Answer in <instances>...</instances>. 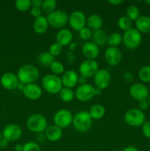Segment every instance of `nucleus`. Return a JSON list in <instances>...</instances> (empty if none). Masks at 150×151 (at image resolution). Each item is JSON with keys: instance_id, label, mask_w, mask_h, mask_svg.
<instances>
[{"instance_id": "nucleus-1", "label": "nucleus", "mask_w": 150, "mask_h": 151, "mask_svg": "<svg viewBox=\"0 0 150 151\" xmlns=\"http://www.w3.org/2000/svg\"><path fill=\"white\" fill-rule=\"evenodd\" d=\"M39 71L38 68L32 64H24L21 66L17 72L19 82L27 85L34 83L39 78Z\"/></svg>"}, {"instance_id": "nucleus-2", "label": "nucleus", "mask_w": 150, "mask_h": 151, "mask_svg": "<svg viewBox=\"0 0 150 151\" xmlns=\"http://www.w3.org/2000/svg\"><path fill=\"white\" fill-rule=\"evenodd\" d=\"M74 127L77 131L85 133L91 129L93 124V119L87 111H80L73 116Z\"/></svg>"}, {"instance_id": "nucleus-3", "label": "nucleus", "mask_w": 150, "mask_h": 151, "mask_svg": "<svg viewBox=\"0 0 150 151\" xmlns=\"http://www.w3.org/2000/svg\"><path fill=\"white\" fill-rule=\"evenodd\" d=\"M26 125L31 132L35 134H42L43 132H45L48 127V122L44 115L34 114L27 118Z\"/></svg>"}, {"instance_id": "nucleus-4", "label": "nucleus", "mask_w": 150, "mask_h": 151, "mask_svg": "<svg viewBox=\"0 0 150 151\" xmlns=\"http://www.w3.org/2000/svg\"><path fill=\"white\" fill-rule=\"evenodd\" d=\"M42 86L43 88L49 94H59L63 88L61 78L53 74L45 75L42 79Z\"/></svg>"}, {"instance_id": "nucleus-5", "label": "nucleus", "mask_w": 150, "mask_h": 151, "mask_svg": "<svg viewBox=\"0 0 150 151\" xmlns=\"http://www.w3.org/2000/svg\"><path fill=\"white\" fill-rule=\"evenodd\" d=\"M142 41L141 33L136 28H131L124 32L122 35V42L125 47L129 50H135L138 48Z\"/></svg>"}, {"instance_id": "nucleus-6", "label": "nucleus", "mask_w": 150, "mask_h": 151, "mask_svg": "<svg viewBox=\"0 0 150 151\" xmlns=\"http://www.w3.org/2000/svg\"><path fill=\"white\" fill-rule=\"evenodd\" d=\"M124 119L128 125L132 127L142 126L146 122L145 114L138 109H130L126 111Z\"/></svg>"}, {"instance_id": "nucleus-7", "label": "nucleus", "mask_w": 150, "mask_h": 151, "mask_svg": "<svg viewBox=\"0 0 150 151\" xmlns=\"http://www.w3.org/2000/svg\"><path fill=\"white\" fill-rule=\"evenodd\" d=\"M49 25L56 29H63L69 22V16L66 12L63 10H55L46 16Z\"/></svg>"}, {"instance_id": "nucleus-8", "label": "nucleus", "mask_w": 150, "mask_h": 151, "mask_svg": "<svg viewBox=\"0 0 150 151\" xmlns=\"http://www.w3.org/2000/svg\"><path fill=\"white\" fill-rule=\"evenodd\" d=\"M53 120L54 125L63 129L68 128L72 123L73 116L70 111L67 109H60L54 114Z\"/></svg>"}, {"instance_id": "nucleus-9", "label": "nucleus", "mask_w": 150, "mask_h": 151, "mask_svg": "<svg viewBox=\"0 0 150 151\" xmlns=\"http://www.w3.org/2000/svg\"><path fill=\"white\" fill-rule=\"evenodd\" d=\"M99 63L95 60H84L79 66V72L80 75L85 77L87 79L92 78L99 70Z\"/></svg>"}, {"instance_id": "nucleus-10", "label": "nucleus", "mask_w": 150, "mask_h": 151, "mask_svg": "<svg viewBox=\"0 0 150 151\" xmlns=\"http://www.w3.org/2000/svg\"><path fill=\"white\" fill-rule=\"evenodd\" d=\"M94 88H95L89 83L79 86L74 92L75 97L82 103L90 101L95 96Z\"/></svg>"}, {"instance_id": "nucleus-11", "label": "nucleus", "mask_w": 150, "mask_h": 151, "mask_svg": "<svg viewBox=\"0 0 150 151\" xmlns=\"http://www.w3.org/2000/svg\"><path fill=\"white\" fill-rule=\"evenodd\" d=\"M129 94L131 97L138 102L147 100L149 95V91L146 85L141 83L132 84L129 88Z\"/></svg>"}, {"instance_id": "nucleus-12", "label": "nucleus", "mask_w": 150, "mask_h": 151, "mask_svg": "<svg viewBox=\"0 0 150 151\" xmlns=\"http://www.w3.org/2000/svg\"><path fill=\"white\" fill-rule=\"evenodd\" d=\"M3 138L8 142H15L19 140L22 136V130L17 124L11 123L6 125L2 131Z\"/></svg>"}, {"instance_id": "nucleus-13", "label": "nucleus", "mask_w": 150, "mask_h": 151, "mask_svg": "<svg viewBox=\"0 0 150 151\" xmlns=\"http://www.w3.org/2000/svg\"><path fill=\"white\" fill-rule=\"evenodd\" d=\"M104 59L106 63L110 66H118L122 60L121 51L118 47H107L104 52Z\"/></svg>"}, {"instance_id": "nucleus-14", "label": "nucleus", "mask_w": 150, "mask_h": 151, "mask_svg": "<svg viewBox=\"0 0 150 151\" xmlns=\"http://www.w3.org/2000/svg\"><path fill=\"white\" fill-rule=\"evenodd\" d=\"M69 22L70 27L76 32H79L81 29L85 27L86 24V18L84 13L79 10L72 12L69 16Z\"/></svg>"}, {"instance_id": "nucleus-15", "label": "nucleus", "mask_w": 150, "mask_h": 151, "mask_svg": "<svg viewBox=\"0 0 150 151\" xmlns=\"http://www.w3.org/2000/svg\"><path fill=\"white\" fill-rule=\"evenodd\" d=\"M94 83L97 88L103 90L107 88L111 83V75L110 72L104 69H99L94 76Z\"/></svg>"}, {"instance_id": "nucleus-16", "label": "nucleus", "mask_w": 150, "mask_h": 151, "mask_svg": "<svg viewBox=\"0 0 150 151\" xmlns=\"http://www.w3.org/2000/svg\"><path fill=\"white\" fill-rule=\"evenodd\" d=\"M0 82L3 88L9 91H12L17 88L19 81L18 79L17 75L15 74L12 72H5L1 75Z\"/></svg>"}, {"instance_id": "nucleus-17", "label": "nucleus", "mask_w": 150, "mask_h": 151, "mask_svg": "<svg viewBox=\"0 0 150 151\" xmlns=\"http://www.w3.org/2000/svg\"><path fill=\"white\" fill-rule=\"evenodd\" d=\"M24 95L30 100H37L42 95V88L35 83L25 85L23 91Z\"/></svg>"}, {"instance_id": "nucleus-18", "label": "nucleus", "mask_w": 150, "mask_h": 151, "mask_svg": "<svg viewBox=\"0 0 150 151\" xmlns=\"http://www.w3.org/2000/svg\"><path fill=\"white\" fill-rule=\"evenodd\" d=\"M82 53L88 60H94L99 54V48L95 43L88 41L82 47Z\"/></svg>"}, {"instance_id": "nucleus-19", "label": "nucleus", "mask_w": 150, "mask_h": 151, "mask_svg": "<svg viewBox=\"0 0 150 151\" xmlns=\"http://www.w3.org/2000/svg\"><path fill=\"white\" fill-rule=\"evenodd\" d=\"M78 75L75 71L68 70L63 72L61 78L62 84L66 88H72L78 83Z\"/></svg>"}, {"instance_id": "nucleus-20", "label": "nucleus", "mask_w": 150, "mask_h": 151, "mask_svg": "<svg viewBox=\"0 0 150 151\" xmlns=\"http://www.w3.org/2000/svg\"><path fill=\"white\" fill-rule=\"evenodd\" d=\"M45 137L50 142H57L63 137V130L57 125H52L47 127L44 132Z\"/></svg>"}, {"instance_id": "nucleus-21", "label": "nucleus", "mask_w": 150, "mask_h": 151, "mask_svg": "<svg viewBox=\"0 0 150 151\" xmlns=\"http://www.w3.org/2000/svg\"><path fill=\"white\" fill-rule=\"evenodd\" d=\"M73 35L69 29L63 28L60 29L56 34V42L58 43L62 47L68 46L72 42Z\"/></svg>"}, {"instance_id": "nucleus-22", "label": "nucleus", "mask_w": 150, "mask_h": 151, "mask_svg": "<svg viewBox=\"0 0 150 151\" xmlns=\"http://www.w3.org/2000/svg\"><path fill=\"white\" fill-rule=\"evenodd\" d=\"M49 22L47 21L46 17L44 16H41L40 17L35 19L33 23V29L37 34H44L46 32L49 27Z\"/></svg>"}, {"instance_id": "nucleus-23", "label": "nucleus", "mask_w": 150, "mask_h": 151, "mask_svg": "<svg viewBox=\"0 0 150 151\" xmlns=\"http://www.w3.org/2000/svg\"><path fill=\"white\" fill-rule=\"evenodd\" d=\"M136 29L141 33L150 32V16H141L135 21Z\"/></svg>"}, {"instance_id": "nucleus-24", "label": "nucleus", "mask_w": 150, "mask_h": 151, "mask_svg": "<svg viewBox=\"0 0 150 151\" xmlns=\"http://www.w3.org/2000/svg\"><path fill=\"white\" fill-rule=\"evenodd\" d=\"M108 34L107 33L104 29H99L93 32L92 38L94 39V43H95L98 47L99 46H104L107 44V38Z\"/></svg>"}, {"instance_id": "nucleus-25", "label": "nucleus", "mask_w": 150, "mask_h": 151, "mask_svg": "<svg viewBox=\"0 0 150 151\" xmlns=\"http://www.w3.org/2000/svg\"><path fill=\"white\" fill-rule=\"evenodd\" d=\"M86 23L88 24V27H89L91 30H97L101 28L102 26V19L101 16L97 14H93L88 16L86 20Z\"/></svg>"}, {"instance_id": "nucleus-26", "label": "nucleus", "mask_w": 150, "mask_h": 151, "mask_svg": "<svg viewBox=\"0 0 150 151\" xmlns=\"http://www.w3.org/2000/svg\"><path fill=\"white\" fill-rule=\"evenodd\" d=\"M89 114L92 119H100L105 114V109L101 104H95L91 107L89 110Z\"/></svg>"}, {"instance_id": "nucleus-27", "label": "nucleus", "mask_w": 150, "mask_h": 151, "mask_svg": "<svg viewBox=\"0 0 150 151\" xmlns=\"http://www.w3.org/2000/svg\"><path fill=\"white\" fill-rule=\"evenodd\" d=\"M60 100L64 103H70L74 100L75 97L74 92L71 88L63 87L60 91L59 92Z\"/></svg>"}, {"instance_id": "nucleus-28", "label": "nucleus", "mask_w": 150, "mask_h": 151, "mask_svg": "<svg viewBox=\"0 0 150 151\" xmlns=\"http://www.w3.org/2000/svg\"><path fill=\"white\" fill-rule=\"evenodd\" d=\"M38 63L43 66H49V67L51 63L54 61V57L51 55L49 52H44L41 53L38 56Z\"/></svg>"}, {"instance_id": "nucleus-29", "label": "nucleus", "mask_w": 150, "mask_h": 151, "mask_svg": "<svg viewBox=\"0 0 150 151\" xmlns=\"http://www.w3.org/2000/svg\"><path fill=\"white\" fill-rule=\"evenodd\" d=\"M122 42V35L119 32H113L108 35L107 44L109 47H117Z\"/></svg>"}, {"instance_id": "nucleus-30", "label": "nucleus", "mask_w": 150, "mask_h": 151, "mask_svg": "<svg viewBox=\"0 0 150 151\" xmlns=\"http://www.w3.org/2000/svg\"><path fill=\"white\" fill-rule=\"evenodd\" d=\"M56 6H57V1L55 0H44L43 1L41 10L45 13L50 14L55 10Z\"/></svg>"}, {"instance_id": "nucleus-31", "label": "nucleus", "mask_w": 150, "mask_h": 151, "mask_svg": "<svg viewBox=\"0 0 150 151\" xmlns=\"http://www.w3.org/2000/svg\"><path fill=\"white\" fill-rule=\"evenodd\" d=\"M138 78L142 82L150 83V65L141 68L138 72Z\"/></svg>"}, {"instance_id": "nucleus-32", "label": "nucleus", "mask_w": 150, "mask_h": 151, "mask_svg": "<svg viewBox=\"0 0 150 151\" xmlns=\"http://www.w3.org/2000/svg\"><path fill=\"white\" fill-rule=\"evenodd\" d=\"M126 17L129 18L131 21H136L140 17V10L138 7L135 5H130L126 9Z\"/></svg>"}, {"instance_id": "nucleus-33", "label": "nucleus", "mask_w": 150, "mask_h": 151, "mask_svg": "<svg viewBox=\"0 0 150 151\" xmlns=\"http://www.w3.org/2000/svg\"><path fill=\"white\" fill-rule=\"evenodd\" d=\"M132 21H131L129 18L126 17V16H121V17L119 18V20H118V26H119V27L120 28L121 30L126 32L128 29L132 28Z\"/></svg>"}, {"instance_id": "nucleus-34", "label": "nucleus", "mask_w": 150, "mask_h": 151, "mask_svg": "<svg viewBox=\"0 0 150 151\" xmlns=\"http://www.w3.org/2000/svg\"><path fill=\"white\" fill-rule=\"evenodd\" d=\"M16 8L20 12H26L32 7L30 0H18L15 2Z\"/></svg>"}, {"instance_id": "nucleus-35", "label": "nucleus", "mask_w": 150, "mask_h": 151, "mask_svg": "<svg viewBox=\"0 0 150 151\" xmlns=\"http://www.w3.org/2000/svg\"><path fill=\"white\" fill-rule=\"evenodd\" d=\"M49 68L53 75H60V74H63V72H64V66H63V63H60V61L54 60L51 63V66H49Z\"/></svg>"}, {"instance_id": "nucleus-36", "label": "nucleus", "mask_w": 150, "mask_h": 151, "mask_svg": "<svg viewBox=\"0 0 150 151\" xmlns=\"http://www.w3.org/2000/svg\"><path fill=\"white\" fill-rule=\"evenodd\" d=\"M62 50H63V47H62L60 44H59L58 43L54 42L50 45L49 52L51 55L55 57V56L59 55L61 53Z\"/></svg>"}, {"instance_id": "nucleus-37", "label": "nucleus", "mask_w": 150, "mask_h": 151, "mask_svg": "<svg viewBox=\"0 0 150 151\" xmlns=\"http://www.w3.org/2000/svg\"><path fill=\"white\" fill-rule=\"evenodd\" d=\"M23 151H41L39 145L34 142H28L23 145Z\"/></svg>"}, {"instance_id": "nucleus-38", "label": "nucleus", "mask_w": 150, "mask_h": 151, "mask_svg": "<svg viewBox=\"0 0 150 151\" xmlns=\"http://www.w3.org/2000/svg\"><path fill=\"white\" fill-rule=\"evenodd\" d=\"M79 37L82 39L87 41V40H89L90 38H92L93 31L88 27H85L82 29H81V30H79Z\"/></svg>"}, {"instance_id": "nucleus-39", "label": "nucleus", "mask_w": 150, "mask_h": 151, "mask_svg": "<svg viewBox=\"0 0 150 151\" xmlns=\"http://www.w3.org/2000/svg\"><path fill=\"white\" fill-rule=\"evenodd\" d=\"M142 133L144 137L150 139V121H146L142 125Z\"/></svg>"}, {"instance_id": "nucleus-40", "label": "nucleus", "mask_w": 150, "mask_h": 151, "mask_svg": "<svg viewBox=\"0 0 150 151\" xmlns=\"http://www.w3.org/2000/svg\"><path fill=\"white\" fill-rule=\"evenodd\" d=\"M41 13H42V10H41V8H40V7H32V8H31L30 10L31 15H32V17L35 18V19L42 16V15H41Z\"/></svg>"}, {"instance_id": "nucleus-41", "label": "nucleus", "mask_w": 150, "mask_h": 151, "mask_svg": "<svg viewBox=\"0 0 150 151\" xmlns=\"http://www.w3.org/2000/svg\"><path fill=\"white\" fill-rule=\"evenodd\" d=\"M149 107V104L147 100H141V101L138 102V109L144 112V111H146Z\"/></svg>"}, {"instance_id": "nucleus-42", "label": "nucleus", "mask_w": 150, "mask_h": 151, "mask_svg": "<svg viewBox=\"0 0 150 151\" xmlns=\"http://www.w3.org/2000/svg\"><path fill=\"white\" fill-rule=\"evenodd\" d=\"M75 59H76V55H75L74 52L69 51L66 54V60L69 64H72L74 62Z\"/></svg>"}, {"instance_id": "nucleus-43", "label": "nucleus", "mask_w": 150, "mask_h": 151, "mask_svg": "<svg viewBox=\"0 0 150 151\" xmlns=\"http://www.w3.org/2000/svg\"><path fill=\"white\" fill-rule=\"evenodd\" d=\"M9 145V142L6 139L2 138L0 140V148L6 149Z\"/></svg>"}, {"instance_id": "nucleus-44", "label": "nucleus", "mask_w": 150, "mask_h": 151, "mask_svg": "<svg viewBox=\"0 0 150 151\" xmlns=\"http://www.w3.org/2000/svg\"><path fill=\"white\" fill-rule=\"evenodd\" d=\"M31 2H32V7H40V8H41V7H42V0H32V1H31Z\"/></svg>"}, {"instance_id": "nucleus-45", "label": "nucleus", "mask_w": 150, "mask_h": 151, "mask_svg": "<svg viewBox=\"0 0 150 151\" xmlns=\"http://www.w3.org/2000/svg\"><path fill=\"white\" fill-rule=\"evenodd\" d=\"M87 78H85V77L80 76L78 77V83H79V86L80 85H84V84H86L87 83Z\"/></svg>"}, {"instance_id": "nucleus-46", "label": "nucleus", "mask_w": 150, "mask_h": 151, "mask_svg": "<svg viewBox=\"0 0 150 151\" xmlns=\"http://www.w3.org/2000/svg\"><path fill=\"white\" fill-rule=\"evenodd\" d=\"M122 151H139V150L135 146H128V147H125Z\"/></svg>"}, {"instance_id": "nucleus-47", "label": "nucleus", "mask_w": 150, "mask_h": 151, "mask_svg": "<svg viewBox=\"0 0 150 151\" xmlns=\"http://www.w3.org/2000/svg\"><path fill=\"white\" fill-rule=\"evenodd\" d=\"M108 3L112 5L117 6L120 4L121 3H122V1L121 0H110V1H108Z\"/></svg>"}, {"instance_id": "nucleus-48", "label": "nucleus", "mask_w": 150, "mask_h": 151, "mask_svg": "<svg viewBox=\"0 0 150 151\" xmlns=\"http://www.w3.org/2000/svg\"><path fill=\"white\" fill-rule=\"evenodd\" d=\"M76 48V44L74 42H71L69 45V49L71 52H74Z\"/></svg>"}, {"instance_id": "nucleus-49", "label": "nucleus", "mask_w": 150, "mask_h": 151, "mask_svg": "<svg viewBox=\"0 0 150 151\" xmlns=\"http://www.w3.org/2000/svg\"><path fill=\"white\" fill-rule=\"evenodd\" d=\"M14 150L15 151H23V145L20 144L16 145L14 147Z\"/></svg>"}, {"instance_id": "nucleus-50", "label": "nucleus", "mask_w": 150, "mask_h": 151, "mask_svg": "<svg viewBox=\"0 0 150 151\" xmlns=\"http://www.w3.org/2000/svg\"><path fill=\"white\" fill-rule=\"evenodd\" d=\"M101 91H102V90L96 87V88H94V94H95V96L100 95V94H101Z\"/></svg>"}, {"instance_id": "nucleus-51", "label": "nucleus", "mask_w": 150, "mask_h": 151, "mask_svg": "<svg viewBox=\"0 0 150 151\" xmlns=\"http://www.w3.org/2000/svg\"><path fill=\"white\" fill-rule=\"evenodd\" d=\"M24 86H25V84H24V83H22L19 82V84H18L17 88H19V89L21 90V91H23Z\"/></svg>"}, {"instance_id": "nucleus-52", "label": "nucleus", "mask_w": 150, "mask_h": 151, "mask_svg": "<svg viewBox=\"0 0 150 151\" xmlns=\"http://www.w3.org/2000/svg\"><path fill=\"white\" fill-rule=\"evenodd\" d=\"M147 101H148L149 104V106H150V94H149V95L148 98H147Z\"/></svg>"}, {"instance_id": "nucleus-53", "label": "nucleus", "mask_w": 150, "mask_h": 151, "mask_svg": "<svg viewBox=\"0 0 150 151\" xmlns=\"http://www.w3.org/2000/svg\"><path fill=\"white\" fill-rule=\"evenodd\" d=\"M145 3L147 4H149L150 5V0H146V1H145Z\"/></svg>"}, {"instance_id": "nucleus-54", "label": "nucleus", "mask_w": 150, "mask_h": 151, "mask_svg": "<svg viewBox=\"0 0 150 151\" xmlns=\"http://www.w3.org/2000/svg\"><path fill=\"white\" fill-rule=\"evenodd\" d=\"M3 138V136H2V132H1V131H0V140L1 139Z\"/></svg>"}]
</instances>
